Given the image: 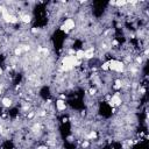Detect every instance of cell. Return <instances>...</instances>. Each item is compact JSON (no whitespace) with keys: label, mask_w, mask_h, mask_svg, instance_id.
<instances>
[{"label":"cell","mask_w":149,"mask_h":149,"mask_svg":"<svg viewBox=\"0 0 149 149\" xmlns=\"http://www.w3.org/2000/svg\"><path fill=\"white\" fill-rule=\"evenodd\" d=\"M110 64V69L113 70V71H118V72H121L123 70V64L120 62V61L117 60H112L111 62H108Z\"/></svg>","instance_id":"1"},{"label":"cell","mask_w":149,"mask_h":149,"mask_svg":"<svg viewBox=\"0 0 149 149\" xmlns=\"http://www.w3.org/2000/svg\"><path fill=\"white\" fill-rule=\"evenodd\" d=\"M63 28L65 30H71L75 28V21L72 19H66L63 23Z\"/></svg>","instance_id":"2"},{"label":"cell","mask_w":149,"mask_h":149,"mask_svg":"<svg viewBox=\"0 0 149 149\" xmlns=\"http://www.w3.org/2000/svg\"><path fill=\"white\" fill-rule=\"evenodd\" d=\"M120 104H121V99H120L119 94H114L110 100V105L111 106H119Z\"/></svg>","instance_id":"3"},{"label":"cell","mask_w":149,"mask_h":149,"mask_svg":"<svg viewBox=\"0 0 149 149\" xmlns=\"http://www.w3.org/2000/svg\"><path fill=\"white\" fill-rule=\"evenodd\" d=\"M93 55H94V50H93V48H90V49H88V50L84 51V57H85V58H92Z\"/></svg>","instance_id":"4"},{"label":"cell","mask_w":149,"mask_h":149,"mask_svg":"<svg viewBox=\"0 0 149 149\" xmlns=\"http://www.w3.org/2000/svg\"><path fill=\"white\" fill-rule=\"evenodd\" d=\"M56 107H57L60 111H63V110H65L66 105H65V103H64L63 100H57V101H56Z\"/></svg>","instance_id":"5"},{"label":"cell","mask_w":149,"mask_h":149,"mask_svg":"<svg viewBox=\"0 0 149 149\" xmlns=\"http://www.w3.org/2000/svg\"><path fill=\"white\" fill-rule=\"evenodd\" d=\"M2 105H4L5 107H9V106L12 105V100H11L9 98H4V99H2Z\"/></svg>","instance_id":"6"},{"label":"cell","mask_w":149,"mask_h":149,"mask_svg":"<svg viewBox=\"0 0 149 149\" xmlns=\"http://www.w3.org/2000/svg\"><path fill=\"white\" fill-rule=\"evenodd\" d=\"M77 60H80V58H83L84 57V51L83 50H78L77 53H76V56H75Z\"/></svg>","instance_id":"7"},{"label":"cell","mask_w":149,"mask_h":149,"mask_svg":"<svg viewBox=\"0 0 149 149\" xmlns=\"http://www.w3.org/2000/svg\"><path fill=\"white\" fill-rule=\"evenodd\" d=\"M21 19H22V21H23L25 23L30 22V16L29 15H23V16H21Z\"/></svg>","instance_id":"8"},{"label":"cell","mask_w":149,"mask_h":149,"mask_svg":"<svg viewBox=\"0 0 149 149\" xmlns=\"http://www.w3.org/2000/svg\"><path fill=\"white\" fill-rule=\"evenodd\" d=\"M94 138H97V133L96 132H91L88 135V139H94Z\"/></svg>","instance_id":"9"},{"label":"cell","mask_w":149,"mask_h":149,"mask_svg":"<svg viewBox=\"0 0 149 149\" xmlns=\"http://www.w3.org/2000/svg\"><path fill=\"white\" fill-rule=\"evenodd\" d=\"M103 69H104V70H108V69H110V64H108L107 62L104 63V64H103Z\"/></svg>","instance_id":"10"},{"label":"cell","mask_w":149,"mask_h":149,"mask_svg":"<svg viewBox=\"0 0 149 149\" xmlns=\"http://www.w3.org/2000/svg\"><path fill=\"white\" fill-rule=\"evenodd\" d=\"M21 51H22V49H21V48H16V49H15V55H16V56H19V55L21 54Z\"/></svg>","instance_id":"11"},{"label":"cell","mask_w":149,"mask_h":149,"mask_svg":"<svg viewBox=\"0 0 149 149\" xmlns=\"http://www.w3.org/2000/svg\"><path fill=\"white\" fill-rule=\"evenodd\" d=\"M126 4H127L126 1H118V2H117V5H119V6H122V5H126Z\"/></svg>","instance_id":"12"},{"label":"cell","mask_w":149,"mask_h":149,"mask_svg":"<svg viewBox=\"0 0 149 149\" xmlns=\"http://www.w3.org/2000/svg\"><path fill=\"white\" fill-rule=\"evenodd\" d=\"M37 149H47V147H38Z\"/></svg>","instance_id":"13"},{"label":"cell","mask_w":149,"mask_h":149,"mask_svg":"<svg viewBox=\"0 0 149 149\" xmlns=\"http://www.w3.org/2000/svg\"><path fill=\"white\" fill-rule=\"evenodd\" d=\"M1 73H2V69L0 68V75H1Z\"/></svg>","instance_id":"14"},{"label":"cell","mask_w":149,"mask_h":149,"mask_svg":"<svg viewBox=\"0 0 149 149\" xmlns=\"http://www.w3.org/2000/svg\"><path fill=\"white\" fill-rule=\"evenodd\" d=\"M0 93H1V89H0Z\"/></svg>","instance_id":"15"}]
</instances>
